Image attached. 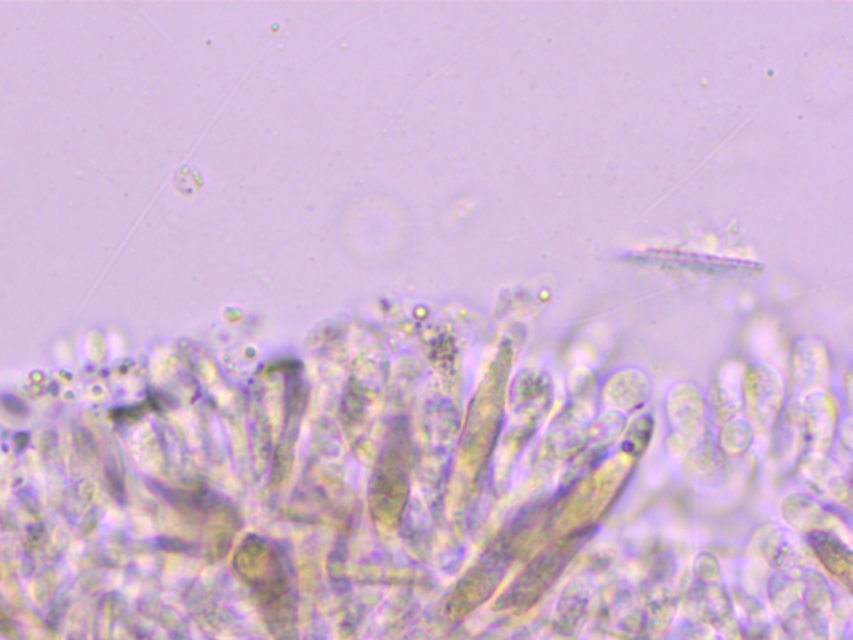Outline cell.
<instances>
[{"instance_id": "obj_1", "label": "cell", "mask_w": 853, "mask_h": 640, "mask_svg": "<svg viewBox=\"0 0 853 640\" xmlns=\"http://www.w3.org/2000/svg\"><path fill=\"white\" fill-rule=\"evenodd\" d=\"M404 440L387 442L372 485V510L379 512V519L390 522L399 519L409 484V450Z\"/></svg>"}]
</instances>
